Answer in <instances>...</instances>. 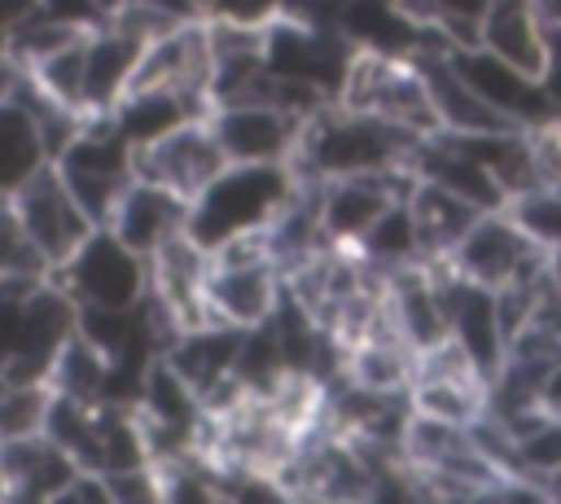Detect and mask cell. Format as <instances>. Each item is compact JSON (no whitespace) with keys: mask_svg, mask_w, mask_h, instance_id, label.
Wrapping results in <instances>:
<instances>
[{"mask_svg":"<svg viewBox=\"0 0 561 504\" xmlns=\"http://www.w3.org/2000/svg\"><path fill=\"white\" fill-rule=\"evenodd\" d=\"M416 140L421 136H412L386 118H373V114L329 101L324 110H316L307 118L289 167L298 171V180H342V175L394 171V167H412Z\"/></svg>","mask_w":561,"mask_h":504,"instance_id":"cell-1","label":"cell"},{"mask_svg":"<svg viewBox=\"0 0 561 504\" xmlns=\"http://www.w3.org/2000/svg\"><path fill=\"white\" fill-rule=\"evenodd\" d=\"M298 171L289 162H228L193 202L188 237L202 250H215L245 232H267L276 215L298 193Z\"/></svg>","mask_w":561,"mask_h":504,"instance_id":"cell-2","label":"cell"},{"mask_svg":"<svg viewBox=\"0 0 561 504\" xmlns=\"http://www.w3.org/2000/svg\"><path fill=\"white\" fill-rule=\"evenodd\" d=\"M53 167L75 193V202L88 210V219L105 228L118 197L136 180V149L127 145V136L114 127L110 114H92L83 118L79 136L53 158Z\"/></svg>","mask_w":561,"mask_h":504,"instance_id":"cell-3","label":"cell"},{"mask_svg":"<svg viewBox=\"0 0 561 504\" xmlns=\"http://www.w3.org/2000/svg\"><path fill=\"white\" fill-rule=\"evenodd\" d=\"M337 105L359 110V114H373V118H386V123H394V127H403L412 136L443 131L438 127V114L430 105L425 79H421V70H416L412 57H390V53H364V48H355Z\"/></svg>","mask_w":561,"mask_h":504,"instance_id":"cell-4","label":"cell"},{"mask_svg":"<svg viewBox=\"0 0 561 504\" xmlns=\"http://www.w3.org/2000/svg\"><path fill=\"white\" fill-rule=\"evenodd\" d=\"M53 280L83 311H127L149 298V259L123 245L110 228H92L88 241L53 272Z\"/></svg>","mask_w":561,"mask_h":504,"instance_id":"cell-5","label":"cell"},{"mask_svg":"<svg viewBox=\"0 0 561 504\" xmlns=\"http://www.w3.org/2000/svg\"><path fill=\"white\" fill-rule=\"evenodd\" d=\"M351 57H355V44L337 26L302 22L294 13H280L263 26V66H267V75L289 79L298 88H311L324 101L342 96Z\"/></svg>","mask_w":561,"mask_h":504,"instance_id":"cell-6","label":"cell"},{"mask_svg":"<svg viewBox=\"0 0 561 504\" xmlns=\"http://www.w3.org/2000/svg\"><path fill=\"white\" fill-rule=\"evenodd\" d=\"M447 267L473 285L486 289H508L522 280H535L552 267V254L508 215V210H486L473 219V228L460 237L451 250Z\"/></svg>","mask_w":561,"mask_h":504,"instance_id":"cell-7","label":"cell"},{"mask_svg":"<svg viewBox=\"0 0 561 504\" xmlns=\"http://www.w3.org/2000/svg\"><path fill=\"white\" fill-rule=\"evenodd\" d=\"M9 206H13V215L22 219V228H26V237L35 241V250L44 254V263L57 272L83 241H88V232L96 228L92 219H88V210L75 202V193L66 188V180L57 175V167L48 162V167H39L22 188H13L9 193Z\"/></svg>","mask_w":561,"mask_h":504,"instance_id":"cell-8","label":"cell"},{"mask_svg":"<svg viewBox=\"0 0 561 504\" xmlns=\"http://www.w3.org/2000/svg\"><path fill=\"white\" fill-rule=\"evenodd\" d=\"M224 167H228V158L219 149L210 118H188L175 131L136 149V180H149L184 202H193Z\"/></svg>","mask_w":561,"mask_h":504,"instance_id":"cell-9","label":"cell"},{"mask_svg":"<svg viewBox=\"0 0 561 504\" xmlns=\"http://www.w3.org/2000/svg\"><path fill=\"white\" fill-rule=\"evenodd\" d=\"M136 88L180 92V96L215 110L210 105V26H206V18L180 22V26L162 31L158 39H149L127 92H136Z\"/></svg>","mask_w":561,"mask_h":504,"instance_id":"cell-10","label":"cell"},{"mask_svg":"<svg viewBox=\"0 0 561 504\" xmlns=\"http://www.w3.org/2000/svg\"><path fill=\"white\" fill-rule=\"evenodd\" d=\"M412 184H416L412 167L320 180V224H324L329 241L333 245H355L394 202H403L412 193Z\"/></svg>","mask_w":561,"mask_h":504,"instance_id":"cell-11","label":"cell"},{"mask_svg":"<svg viewBox=\"0 0 561 504\" xmlns=\"http://www.w3.org/2000/svg\"><path fill=\"white\" fill-rule=\"evenodd\" d=\"M451 61H456V70L469 79V88H473L504 123H513V127H539V123L557 118V101H552L548 83L535 79V75H526V70H517V66H508L504 57L486 53L482 44H473V48H451Z\"/></svg>","mask_w":561,"mask_h":504,"instance_id":"cell-12","label":"cell"},{"mask_svg":"<svg viewBox=\"0 0 561 504\" xmlns=\"http://www.w3.org/2000/svg\"><path fill=\"white\" fill-rule=\"evenodd\" d=\"M210 127L228 162H294L307 118L276 105L237 101V105H215Z\"/></svg>","mask_w":561,"mask_h":504,"instance_id":"cell-13","label":"cell"},{"mask_svg":"<svg viewBox=\"0 0 561 504\" xmlns=\"http://www.w3.org/2000/svg\"><path fill=\"white\" fill-rule=\"evenodd\" d=\"M421 79H425V92H430V105L438 114V127L447 136H478V131H500V127H513L504 123L473 88L469 79L456 70L451 61V48L447 44H425L412 53Z\"/></svg>","mask_w":561,"mask_h":504,"instance_id":"cell-14","label":"cell"},{"mask_svg":"<svg viewBox=\"0 0 561 504\" xmlns=\"http://www.w3.org/2000/svg\"><path fill=\"white\" fill-rule=\"evenodd\" d=\"M412 175L416 180H430L438 188H447L451 197L469 202L473 210H504L508 197L504 188L495 184V175L447 131H434V136H421L416 140V153H412Z\"/></svg>","mask_w":561,"mask_h":504,"instance_id":"cell-15","label":"cell"},{"mask_svg":"<svg viewBox=\"0 0 561 504\" xmlns=\"http://www.w3.org/2000/svg\"><path fill=\"white\" fill-rule=\"evenodd\" d=\"M140 53H145V39L131 35L127 26L118 22H101L88 31V61H83V118L92 114H110L127 88H131V75L140 66Z\"/></svg>","mask_w":561,"mask_h":504,"instance_id":"cell-16","label":"cell"},{"mask_svg":"<svg viewBox=\"0 0 561 504\" xmlns=\"http://www.w3.org/2000/svg\"><path fill=\"white\" fill-rule=\"evenodd\" d=\"M123 245H131L136 254L153 259L171 237L188 232V202L149 184V180H131V188L118 197L110 224H105Z\"/></svg>","mask_w":561,"mask_h":504,"instance_id":"cell-17","label":"cell"},{"mask_svg":"<svg viewBox=\"0 0 561 504\" xmlns=\"http://www.w3.org/2000/svg\"><path fill=\"white\" fill-rule=\"evenodd\" d=\"M0 469L9 478V504H48L57 491H66L83 469L61 451L48 434H26L0 443Z\"/></svg>","mask_w":561,"mask_h":504,"instance_id":"cell-18","label":"cell"},{"mask_svg":"<svg viewBox=\"0 0 561 504\" xmlns=\"http://www.w3.org/2000/svg\"><path fill=\"white\" fill-rule=\"evenodd\" d=\"M543 13L535 0H491L482 13L478 44L508 66L543 79L548 75V39H543Z\"/></svg>","mask_w":561,"mask_h":504,"instance_id":"cell-19","label":"cell"},{"mask_svg":"<svg viewBox=\"0 0 561 504\" xmlns=\"http://www.w3.org/2000/svg\"><path fill=\"white\" fill-rule=\"evenodd\" d=\"M408 206H412V224H416V241H421V259L425 263H447L451 250L460 245V237L482 215V210H473L469 202L451 197L447 188H438L430 180H416L412 184Z\"/></svg>","mask_w":561,"mask_h":504,"instance_id":"cell-20","label":"cell"},{"mask_svg":"<svg viewBox=\"0 0 561 504\" xmlns=\"http://www.w3.org/2000/svg\"><path fill=\"white\" fill-rule=\"evenodd\" d=\"M110 118H114V127L127 136V145L140 149V145L158 140V136L175 131V127L188 123V118H210V110L197 105V101H188V96H180V92L136 88V92H127V96L110 110Z\"/></svg>","mask_w":561,"mask_h":504,"instance_id":"cell-21","label":"cell"},{"mask_svg":"<svg viewBox=\"0 0 561 504\" xmlns=\"http://www.w3.org/2000/svg\"><path fill=\"white\" fill-rule=\"evenodd\" d=\"M48 145L35 114L18 101H0V197L22 188L39 167H48Z\"/></svg>","mask_w":561,"mask_h":504,"instance_id":"cell-22","label":"cell"},{"mask_svg":"<svg viewBox=\"0 0 561 504\" xmlns=\"http://www.w3.org/2000/svg\"><path fill=\"white\" fill-rule=\"evenodd\" d=\"M351 250H359V254H364L373 267H381V272H399V267H408V263H425V259H421V241H416V224H412L408 197L394 202Z\"/></svg>","mask_w":561,"mask_h":504,"instance_id":"cell-23","label":"cell"},{"mask_svg":"<svg viewBox=\"0 0 561 504\" xmlns=\"http://www.w3.org/2000/svg\"><path fill=\"white\" fill-rule=\"evenodd\" d=\"M491 0H399V9L434 31L438 39H447L451 48H473L478 44V31H482V13H486Z\"/></svg>","mask_w":561,"mask_h":504,"instance_id":"cell-24","label":"cell"},{"mask_svg":"<svg viewBox=\"0 0 561 504\" xmlns=\"http://www.w3.org/2000/svg\"><path fill=\"white\" fill-rule=\"evenodd\" d=\"M44 276H53V267L26 237L9 197H0V280H44Z\"/></svg>","mask_w":561,"mask_h":504,"instance_id":"cell-25","label":"cell"},{"mask_svg":"<svg viewBox=\"0 0 561 504\" xmlns=\"http://www.w3.org/2000/svg\"><path fill=\"white\" fill-rule=\"evenodd\" d=\"M228 500L232 504H307L276 473H228Z\"/></svg>","mask_w":561,"mask_h":504,"instance_id":"cell-26","label":"cell"},{"mask_svg":"<svg viewBox=\"0 0 561 504\" xmlns=\"http://www.w3.org/2000/svg\"><path fill=\"white\" fill-rule=\"evenodd\" d=\"M105 482H110V491H114V504H167L153 465L127 469V473H105Z\"/></svg>","mask_w":561,"mask_h":504,"instance_id":"cell-27","label":"cell"},{"mask_svg":"<svg viewBox=\"0 0 561 504\" xmlns=\"http://www.w3.org/2000/svg\"><path fill=\"white\" fill-rule=\"evenodd\" d=\"M289 0H210V18L219 22H241V26H267L272 18L285 13Z\"/></svg>","mask_w":561,"mask_h":504,"instance_id":"cell-28","label":"cell"},{"mask_svg":"<svg viewBox=\"0 0 561 504\" xmlns=\"http://www.w3.org/2000/svg\"><path fill=\"white\" fill-rule=\"evenodd\" d=\"M35 4H39V0H0V31L9 35L22 18H31V13H35Z\"/></svg>","mask_w":561,"mask_h":504,"instance_id":"cell-29","label":"cell"},{"mask_svg":"<svg viewBox=\"0 0 561 504\" xmlns=\"http://www.w3.org/2000/svg\"><path fill=\"white\" fill-rule=\"evenodd\" d=\"M543 408L561 416V364H557V368L543 377Z\"/></svg>","mask_w":561,"mask_h":504,"instance_id":"cell-30","label":"cell"},{"mask_svg":"<svg viewBox=\"0 0 561 504\" xmlns=\"http://www.w3.org/2000/svg\"><path fill=\"white\" fill-rule=\"evenodd\" d=\"M535 4H539L543 22H561V0H535Z\"/></svg>","mask_w":561,"mask_h":504,"instance_id":"cell-31","label":"cell"},{"mask_svg":"<svg viewBox=\"0 0 561 504\" xmlns=\"http://www.w3.org/2000/svg\"><path fill=\"white\" fill-rule=\"evenodd\" d=\"M543 486H548V495H552V504H561V469L557 473H548V478H539Z\"/></svg>","mask_w":561,"mask_h":504,"instance_id":"cell-32","label":"cell"},{"mask_svg":"<svg viewBox=\"0 0 561 504\" xmlns=\"http://www.w3.org/2000/svg\"><path fill=\"white\" fill-rule=\"evenodd\" d=\"M0 504H9V478H4V469H0Z\"/></svg>","mask_w":561,"mask_h":504,"instance_id":"cell-33","label":"cell"},{"mask_svg":"<svg viewBox=\"0 0 561 504\" xmlns=\"http://www.w3.org/2000/svg\"><path fill=\"white\" fill-rule=\"evenodd\" d=\"M0 53H9V35L4 31H0Z\"/></svg>","mask_w":561,"mask_h":504,"instance_id":"cell-34","label":"cell"},{"mask_svg":"<svg viewBox=\"0 0 561 504\" xmlns=\"http://www.w3.org/2000/svg\"><path fill=\"white\" fill-rule=\"evenodd\" d=\"M552 263H557V276H561V254H557V259H552Z\"/></svg>","mask_w":561,"mask_h":504,"instance_id":"cell-35","label":"cell"},{"mask_svg":"<svg viewBox=\"0 0 561 504\" xmlns=\"http://www.w3.org/2000/svg\"><path fill=\"white\" fill-rule=\"evenodd\" d=\"M224 504H232V500H228V495H224Z\"/></svg>","mask_w":561,"mask_h":504,"instance_id":"cell-36","label":"cell"}]
</instances>
